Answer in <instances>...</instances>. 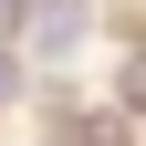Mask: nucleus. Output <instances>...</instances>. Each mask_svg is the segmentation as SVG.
Masks as SVG:
<instances>
[{
  "label": "nucleus",
  "instance_id": "7ed1b4c3",
  "mask_svg": "<svg viewBox=\"0 0 146 146\" xmlns=\"http://www.w3.org/2000/svg\"><path fill=\"white\" fill-rule=\"evenodd\" d=\"M125 104H146V52H136V63H125Z\"/></svg>",
  "mask_w": 146,
  "mask_h": 146
},
{
  "label": "nucleus",
  "instance_id": "f03ea898",
  "mask_svg": "<svg viewBox=\"0 0 146 146\" xmlns=\"http://www.w3.org/2000/svg\"><path fill=\"white\" fill-rule=\"evenodd\" d=\"M31 11H42V0H0V42H11V31H21Z\"/></svg>",
  "mask_w": 146,
  "mask_h": 146
},
{
  "label": "nucleus",
  "instance_id": "f257e3e1",
  "mask_svg": "<svg viewBox=\"0 0 146 146\" xmlns=\"http://www.w3.org/2000/svg\"><path fill=\"white\" fill-rule=\"evenodd\" d=\"M84 21H73V0H42V52H73Z\"/></svg>",
  "mask_w": 146,
  "mask_h": 146
}]
</instances>
